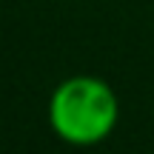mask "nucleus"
<instances>
[{
    "label": "nucleus",
    "instance_id": "1",
    "mask_svg": "<svg viewBox=\"0 0 154 154\" xmlns=\"http://www.w3.org/2000/svg\"><path fill=\"white\" fill-rule=\"evenodd\" d=\"M120 123L117 91L97 74H72L49 97V126L74 149L100 146Z\"/></svg>",
    "mask_w": 154,
    "mask_h": 154
}]
</instances>
